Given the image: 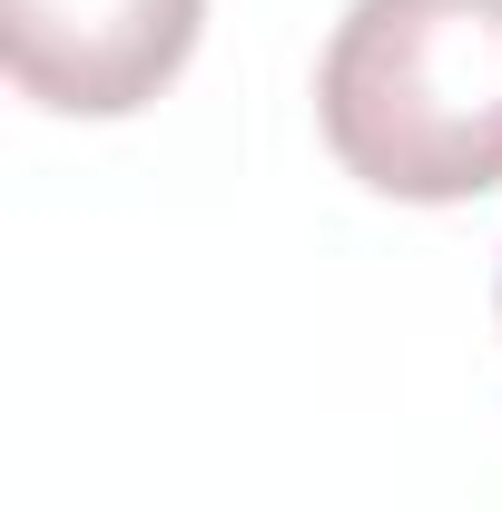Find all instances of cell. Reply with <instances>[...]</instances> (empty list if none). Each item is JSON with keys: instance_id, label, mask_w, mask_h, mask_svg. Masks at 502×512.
<instances>
[{"instance_id": "obj_2", "label": "cell", "mask_w": 502, "mask_h": 512, "mask_svg": "<svg viewBox=\"0 0 502 512\" xmlns=\"http://www.w3.org/2000/svg\"><path fill=\"white\" fill-rule=\"evenodd\" d=\"M207 0H0V50L30 109L128 119L197 50Z\"/></svg>"}, {"instance_id": "obj_1", "label": "cell", "mask_w": 502, "mask_h": 512, "mask_svg": "<svg viewBox=\"0 0 502 512\" xmlns=\"http://www.w3.org/2000/svg\"><path fill=\"white\" fill-rule=\"evenodd\" d=\"M315 128L404 207L502 188V0H355L315 60Z\"/></svg>"}, {"instance_id": "obj_3", "label": "cell", "mask_w": 502, "mask_h": 512, "mask_svg": "<svg viewBox=\"0 0 502 512\" xmlns=\"http://www.w3.org/2000/svg\"><path fill=\"white\" fill-rule=\"evenodd\" d=\"M493 306H502V286H493Z\"/></svg>"}]
</instances>
